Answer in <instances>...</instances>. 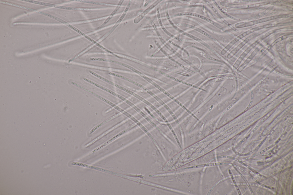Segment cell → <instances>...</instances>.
<instances>
[{
    "instance_id": "obj_10",
    "label": "cell",
    "mask_w": 293,
    "mask_h": 195,
    "mask_svg": "<svg viewBox=\"0 0 293 195\" xmlns=\"http://www.w3.org/2000/svg\"><path fill=\"white\" fill-rule=\"evenodd\" d=\"M272 8H271V7H269L265 11H264L263 12L258 14L257 16L255 17V18H260V17H262L264 15L267 13H268V12H269V11Z\"/></svg>"
},
{
    "instance_id": "obj_6",
    "label": "cell",
    "mask_w": 293,
    "mask_h": 195,
    "mask_svg": "<svg viewBox=\"0 0 293 195\" xmlns=\"http://www.w3.org/2000/svg\"><path fill=\"white\" fill-rule=\"evenodd\" d=\"M114 118V117H111V118H110L107 120H105V121L102 122L100 123V124H98V125H96V126H95V127H94L93 128H92L89 134H92L97 129H98L100 127H101L102 126V125H103L104 124H105L106 123H107L108 122H109V121H110L111 120H112Z\"/></svg>"
},
{
    "instance_id": "obj_7",
    "label": "cell",
    "mask_w": 293,
    "mask_h": 195,
    "mask_svg": "<svg viewBox=\"0 0 293 195\" xmlns=\"http://www.w3.org/2000/svg\"><path fill=\"white\" fill-rule=\"evenodd\" d=\"M116 127H114L113 128H112L106 132L104 133H103V134L100 135V136H98V137H97L95 139H94L93 140H92V141H91V142L87 144L86 145H85V146L87 147L91 145L93 143H94L97 140H98L102 137H103L105 135H106L109 133V132H110L111 131L113 130Z\"/></svg>"
},
{
    "instance_id": "obj_4",
    "label": "cell",
    "mask_w": 293,
    "mask_h": 195,
    "mask_svg": "<svg viewBox=\"0 0 293 195\" xmlns=\"http://www.w3.org/2000/svg\"><path fill=\"white\" fill-rule=\"evenodd\" d=\"M83 79H84V80L85 81H86L87 82H88V83H90V84H92V85H94V86L97 87H98V88H100V89H101L102 90H104V91H106V92H108V93H110V94H112V95H114V96H116V97H118L119 98H120V96L118 94H117L116 93H115L114 92L110 90V89H108V88H106V87H103V86H101V85L98 84L97 83H95V82L92 81V80H90V79H88L87 78H83Z\"/></svg>"
},
{
    "instance_id": "obj_2",
    "label": "cell",
    "mask_w": 293,
    "mask_h": 195,
    "mask_svg": "<svg viewBox=\"0 0 293 195\" xmlns=\"http://www.w3.org/2000/svg\"><path fill=\"white\" fill-rule=\"evenodd\" d=\"M71 83L73 85L76 87H77L82 89H83V90L85 91H86L91 93V94H92L93 95H94V96L97 97V98L99 99L100 100L106 103L107 104L110 105V106H111L113 107L114 108L115 107L116 105H114V104H113L109 101L108 100L106 99L105 98H103V97L101 96L98 95L96 93L90 90L89 89H87V88L79 84H78V83L72 81L71 82Z\"/></svg>"
},
{
    "instance_id": "obj_8",
    "label": "cell",
    "mask_w": 293,
    "mask_h": 195,
    "mask_svg": "<svg viewBox=\"0 0 293 195\" xmlns=\"http://www.w3.org/2000/svg\"><path fill=\"white\" fill-rule=\"evenodd\" d=\"M24 1H27V2H30V3H35V4H39V5H45V6H51V7H56L55 6H56V5H55L52 4H50V3H47L41 2H39V1H32V0H24Z\"/></svg>"
},
{
    "instance_id": "obj_3",
    "label": "cell",
    "mask_w": 293,
    "mask_h": 195,
    "mask_svg": "<svg viewBox=\"0 0 293 195\" xmlns=\"http://www.w3.org/2000/svg\"><path fill=\"white\" fill-rule=\"evenodd\" d=\"M74 165L76 166H79L80 167L87 168L92 169L98 170L99 171L106 173H108L112 175H114L115 176H118L119 175V173H116L95 166H92L81 163L75 162L74 163Z\"/></svg>"
},
{
    "instance_id": "obj_1",
    "label": "cell",
    "mask_w": 293,
    "mask_h": 195,
    "mask_svg": "<svg viewBox=\"0 0 293 195\" xmlns=\"http://www.w3.org/2000/svg\"><path fill=\"white\" fill-rule=\"evenodd\" d=\"M289 15H284L271 16L262 18L258 20L253 21L250 22L245 23H238L236 24V25H235V26L237 28H241L244 27H248L260 23L266 22L279 18L288 17H289Z\"/></svg>"
},
{
    "instance_id": "obj_5",
    "label": "cell",
    "mask_w": 293,
    "mask_h": 195,
    "mask_svg": "<svg viewBox=\"0 0 293 195\" xmlns=\"http://www.w3.org/2000/svg\"><path fill=\"white\" fill-rule=\"evenodd\" d=\"M124 131H123L119 133L118 134L116 135V136L110 139L108 141H106V142H105L102 144L100 146H98V147L96 148L93 150L91 152L93 154L95 153L96 152H97L99 150H100V149H102L103 148H104L107 145H108V144L112 142L114 140L116 139L120 136L122 134H123L124 133Z\"/></svg>"
},
{
    "instance_id": "obj_9",
    "label": "cell",
    "mask_w": 293,
    "mask_h": 195,
    "mask_svg": "<svg viewBox=\"0 0 293 195\" xmlns=\"http://www.w3.org/2000/svg\"><path fill=\"white\" fill-rule=\"evenodd\" d=\"M260 4H254L251 5H234V6L235 7V8H251L253 7H255L258 5H259Z\"/></svg>"
}]
</instances>
